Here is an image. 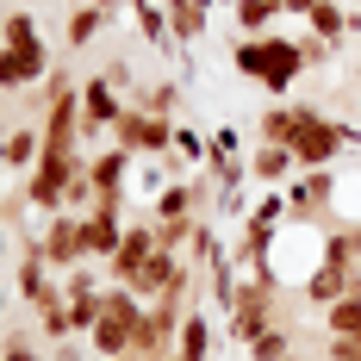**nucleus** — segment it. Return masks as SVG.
<instances>
[{
	"mask_svg": "<svg viewBox=\"0 0 361 361\" xmlns=\"http://www.w3.org/2000/svg\"><path fill=\"white\" fill-rule=\"evenodd\" d=\"M305 69H312V63H305L299 37H274L268 32V37H243V44H237V75H243V81H262L268 94H287Z\"/></svg>",
	"mask_w": 361,
	"mask_h": 361,
	"instance_id": "f257e3e1",
	"label": "nucleus"
},
{
	"mask_svg": "<svg viewBox=\"0 0 361 361\" xmlns=\"http://www.w3.org/2000/svg\"><path fill=\"white\" fill-rule=\"evenodd\" d=\"M137 324H144V299H137L131 287H106V312H100V324H94V336H87L94 355L100 361H125Z\"/></svg>",
	"mask_w": 361,
	"mask_h": 361,
	"instance_id": "f03ea898",
	"label": "nucleus"
},
{
	"mask_svg": "<svg viewBox=\"0 0 361 361\" xmlns=\"http://www.w3.org/2000/svg\"><path fill=\"white\" fill-rule=\"evenodd\" d=\"M293 156H299V169H330L336 156H343V125L336 118H324V112H312V106H299V131H293Z\"/></svg>",
	"mask_w": 361,
	"mask_h": 361,
	"instance_id": "7ed1b4c3",
	"label": "nucleus"
},
{
	"mask_svg": "<svg viewBox=\"0 0 361 361\" xmlns=\"http://www.w3.org/2000/svg\"><path fill=\"white\" fill-rule=\"evenodd\" d=\"M224 312H231V336H237V343L268 336V330H274V281H262V274L243 281V287L231 293V305H224Z\"/></svg>",
	"mask_w": 361,
	"mask_h": 361,
	"instance_id": "20e7f679",
	"label": "nucleus"
},
{
	"mask_svg": "<svg viewBox=\"0 0 361 361\" xmlns=\"http://www.w3.org/2000/svg\"><path fill=\"white\" fill-rule=\"evenodd\" d=\"M112 144L131 149V156H169L175 125H169V118H156V112H144V106H125V118L112 125Z\"/></svg>",
	"mask_w": 361,
	"mask_h": 361,
	"instance_id": "39448f33",
	"label": "nucleus"
},
{
	"mask_svg": "<svg viewBox=\"0 0 361 361\" xmlns=\"http://www.w3.org/2000/svg\"><path fill=\"white\" fill-rule=\"evenodd\" d=\"M50 50H44V37H32V44H0V87H32V81H50Z\"/></svg>",
	"mask_w": 361,
	"mask_h": 361,
	"instance_id": "423d86ee",
	"label": "nucleus"
},
{
	"mask_svg": "<svg viewBox=\"0 0 361 361\" xmlns=\"http://www.w3.org/2000/svg\"><path fill=\"white\" fill-rule=\"evenodd\" d=\"M149 255H156V224H125L118 250L106 255V274H112V287H131V281H137V268H144Z\"/></svg>",
	"mask_w": 361,
	"mask_h": 361,
	"instance_id": "0eeeda50",
	"label": "nucleus"
},
{
	"mask_svg": "<svg viewBox=\"0 0 361 361\" xmlns=\"http://www.w3.org/2000/svg\"><path fill=\"white\" fill-rule=\"evenodd\" d=\"M44 262H50L56 274H69V268H81V262H87V243H81V218H75V212H56L50 224H44Z\"/></svg>",
	"mask_w": 361,
	"mask_h": 361,
	"instance_id": "6e6552de",
	"label": "nucleus"
},
{
	"mask_svg": "<svg viewBox=\"0 0 361 361\" xmlns=\"http://www.w3.org/2000/svg\"><path fill=\"white\" fill-rule=\"evenodd\" d=\"M287 206H293V218H299V224H312V218H324L330 206H336V169H305V175L293 180Z\"/></svg>",
	"mask_w": 361,
	"mask_h": 361,
	"instance_id": "1a4fd4ad",
	"label": "nucleus"
},
{
	"mask_svg": "<svg viewBox=\"0 0 361 361\" xmlns=\"http://www.w3.org/2000/svg\"><path fill=\"white\" fill-rule=\"evenodd\" d=\"M125 118V100H118V87H112L106 75H94L87 87H81V131L87 137H100V131H112Z\"/></svg>",
	"mask_w": 361,
	"mask_h": 361,
	"instance_id": "9d476101",
	"label": "nucleus"
},
{
	"mask_svg": "<svg viewBox=\"0 0 361 361\" xmlns=\"http://www.w3.org/2000/svg\"><path fill=\"white\" fill-rule=\"evenodd\" d=\"M118 237H125V224H118V206L100 200L94 212H81V243H87V262H106L118 250Z\"/></svg>",
	"mask_w": 361,
	"mask_h": 361,
	"instance_id": "9b49d317",
	"label": "nucleus"
},
{
	"mask_svg": "<svg viewBox=\"0 0 361 361\" xmlns=\"http://www.w3.org/2000/svg\"><path fill=\"white\" fill-rule=\"evenodd\" d=\"M162 13H169L175 44H200L206 25H212V0H162Z\"/></svg>",
	"mask_w": 361,
	"mask_h": 361,
	"instance_id": "f8f14e48",
	"label": "nucleus"
},
{
	"mask_svg": "<svg viewBox=\"0 0 361 361\" xmlns=\"http://www.w3.org/2000/svg\"><path fill=\"white\" fill-rule=\"evenodd\" d=\"M293 169H299V156H293L287 144H255L250 149V180H268V187H274V180H287Z\"/></svg>",
	"mask_w": 361,
	"mask_h": 361,
	"instance_id": "ddd939ff",
	"label": "nucleus"
},
{
	"mask_svg": "<svg viewBox=\"0 0 361 361\" xmlns=\"http://www.w3.org/2000/svg\"><path fill=\"white\" fill-rule=\"evenodd\" d=\"M175 355L180 361H212V318H206V312H187V318H180Z\"/></svg>",
	"mask_w": 361,
	"mask_h": 361,
	"instance_id": "4468645a",
	"label": "nucleus"
},
{
	"mask_svg": "<svg viewBox=\"0 0 361 361\" xmlns=\"http://www.w3.org/2000/svg\"><path fill=\"white\" fill-rule=\"evenodd\" d=\"M100 25H112V19L100 13V6H94V0H81V6H69L63 44H69V50H81V44H94V37H100Z\"/></svg>",
	"mask_w": 361,
	"mask_h": 361,
	"instance_id": "2eb2a0df",
	"label": "nucleus"
},
{
	"mask_svg": "<svg viewBox=\"0 0 361 361\" xmlns=\"http://www.w3.org/2000/svg\"><path fill=\"white\" fill-rule=\"evenodd\" d=\"M305 25H312V32L324 37V44H336V37H343V32H355V13H349V6H343V0H318V6H312V19H305Z\"/></svg>",
	"mask_w": 361,
	"mask_h": 361,
	"instance_id": "dca6fc26",
	"label": "nucleus"
},
{
	"mask_svg": "<svg viewBox=\"0 0 361 361\" xmlns=\"http://www.w3.org/2000/svg\"><path fill=\"white\" fill-rule=\"evenodd\" d=\"M231 13H237V32L243 37H268V25L281 19V0H237Z\"/></svg>",
	"mask_w": 361,
	"mask_h": 361,
	"instance_id": "f3484780",
	"label": "nucleus"
},
{
	"mask_svg": "<svg viewBox=\"0 0 361 361\" xmlns=\"http://www.w3.org/2000/svg\"><path fill=\"white\" fill-rule=\"evenodd\" d=\"M37 156H44V131H32V125L6 131V169H25V175H32Z\"/></svg>",
	"mask_w": 361,
	"mask_h": 361,
	"instance_id": "a211bd4d",
	"label": "nucleus"
},
{
	"mask_svg": "<svg viewBox=\"0 0 361 361\" xmlns=\"http://www.w3.org/2000/svg\"><path fill=\"white\" fill-rule=\"evenodd\" d=\"M299 131V106H268L262 112V144H293Z\"/></svg>",
	"mask_w": 361,
	"mask_h": 361,
	"instance_id": "6ab92c4d",
	"label": "nucleus"
},
{
	"mask_svg": "<svg viewBox=\"0 0 361 361\" xmlns=\"http://www.w3.org/2000/svg\"><path fill=\"white\" fill-rule=\"evenodd\" d=\"M330 336H361V293H343L330 305Z\"/></svg>",
	"mask_w": 361,
	"mask_h": 361,
	"instance_id": "aec40b11",
	"label": "nucleus"
},
{
	"mask_svg": "<svg viewBox=\"0 0 361 361\" xmlns=\"http://www.w3.org/2000/svg\"><path fill=\"white\" fill-rule=\"evenodd\" d=\"M144 112H156V118H175V106H180V87L175 81H156V87H144V100H137Z\"/></svg>",
	"mask_w": 361,
	"mask_h": 361,
	"instance_id": "412c9836",
	"label": "nucleus"
},
{
	"mask_svg": "<svg viewBox=\"0 0 361 361\" xmlns=\"http://www.w3.org/2000/svg\"><path fill=\"white\" fill-rule=\"evenodd\" d=\"M287 355H293V336H287L281 324L268 330V336H255V343H250V361H287Z\"/></svg>",
	"mask_w": 361,
	"mask_h": 361,
	"instance_id": "4be33fe9",
	"label": "nucleus"
},
{
	"mask_svg": "<svg viewBox=\"0 0 361 361\" xmlns=\"http://www.w3.org/2000/svg\"><path fill=\"white\" fill-rule=\"evenodd\" d=\"M32 37H37L32 13H6V19H0V44H32Z\"/></svg>",
	"mask_w": 361,
	"mask_h": 361,
	"instance_id": "5701e85b",
	"label": "nucleus"
},
{
	"mask_svg": "<svg viewBox=\"0 0 361 361\" xmlns=\"http://www.w3.org/2000/svg\"><path fill=\"white\" fill-rule=\"evenodd\" d=\"M175 149H180V156H193V162H206V144H200L193 131H175Z\"/></svg>",
	"mask_w": 361,
	"mask_h": 361,
	"instance_id": "b1692460",
	"label": "nucleus"
},
{
	"mask_svg": "<svg viewBox=\"0 0 361 361\" xmlns=\"http://www.w3.org/2000/svg\"><path fill=\"white\" fill-rule=\"evenodd\" d=\"M0 361H37V349H32V343H25V336H13V343L0 349Z\"/></svg>",
	"mask_w": 361,
	"mask_h": 361,
	"instance_id": "393cba45",
	"label": "nucleus"
},
{
	"mask_svg": "<svg viewBox=\"0 0 361 361\" xmlns=\"http://www.w3.org/2000/svg\"><path fill=\"white\" fill-rule=\"evenodd\" d=\"M100 75H106L112 87H131V69H125V63H118V56H112V63H106V69H100Z\"/></svg>",
	"mask_w": 361,
	"mask_h": 361,
	"instance_id": "a878e982",
	"label": "nucleus"
},
{
	"mask_svg": "<svg viewBox=\"0 0 361 361\" xmlns=\"http://www.w3.org/2000/svg\"><path fill=\"white\" fill-rule=\"evenodd\" d=\"M312 6L318 0H281V13H299V19H312Z\"/></svg>",
	"mask_w": 361,
	"mask_h": 361,
	"instance_id": "bb28decb",
	"label": "nucleus"
},
{
	"mask_svg": "<svg viewBox=\"0 0 361 361\" xmlns=\"http://www.w3.org/2000/svg\"><path fill=\"white\" fill-rule=\"evenodd\" d=\"M50 361H81V349H75V343H63V349H56Z\"/></svg>",
	"mask_w": 361,
	"mask_h": 361,
	"instance_id": "cd10ccee",
	"label": "nucleus"
},
{
	"mask_svg": "<svg viewBox=\"0 0 361 361\" xmlns=\"http://www.w3.org/2000/svg\"><path fill=\"white\" fill-rule=\"evenodd\" d=\"M0 255H6V231H0Z\"/></svg>",
	"mask_w": 361,
	"mask_h": 361,
	"instance_id": "c85d7f7f",
	"label": "nucleus"
},
{
	"mask_svg": "<svg viewBox=\"0 0 361 361\" xmlns=\"http://www.w3.org/2000/svg\"><path fill=\"white\" fill-rule=\"evenodd\" d=\"M0 312H6V287H0Z\"/></svg>",
	"mask_w": 361,
	"mask_h": 361,
	"instance_id": "c756f323",
	"label": "nucleus"
},
{
	"mask_svg": "<svg viewBox=\"0 0 361 361\" xmlns=\"http://www.w3.org/2000/svg\"><path fill=\"white\" fill-rule=\"evenodd\" d=\"M355 32H361V6H355Z\"/></svg>",
	"mask_w": 361,
	"mask_h": 361,
	"instance_id": "7c9ffc66",
	"label": "nucleus"
},
{
	"mask_svg": "<svg viewBox=\"0 0 361 361\" xmlns=\"http://www.w3.org/2000/svg\"><path fill=\"white\" fill-rule=\"evenodd\" d=\"M287 361H305V355H287Z\"/></svg>",
	"mask_w": 361,
	"mask_h": 361,
	"instance_id": "2f4dec72",
	"label": "nucleus"
},
{
	"mask_svg": "<svg viewBox=\"0 0 361 361\" xmlns=\"http://www.w3.org/2000/svg\"><path fill=\"white\" fill-rule=\"evenodd\" d=\"M75 6H81V0H75Z\"/></svg>",
	"mask_w": 361,
	"mask_h": 361,
	"instance_id": "473e14b6",
	"label": "nucleus"
}]
</instances>
